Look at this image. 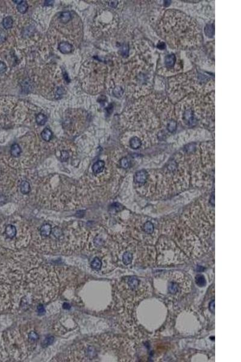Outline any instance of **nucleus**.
<instances>
[{
    "mask_svg": "<svg viewBox=\"0 0 241 362\" xmlns=\"http://www.w3.org/2000/svg\"><path fill=\"white\" fill-rule=\"evenodd\" d=\"M53 2H54L53 1H46L45 4L46 6H49V5L51 6V5H52L53 4Z\"/></svg>",
    "mask_w": 241,
    "mask_h": 362,
    "instance_id": "nucleus-31",
    "label": "nucleus"
},
{
    "mask_svg": "<svg viewBox=\"0 0 241 362\" xmlns=\"http://www.w3.org/2000/svg\"><path fill=\"white\" fill-rule=\"evenodd\" d=\"M37 310H38V313H39V315H44V314H45V308H44V307L43 306V305H42V304H40V305H39L38 306V307H37Z\"/></svg>",
    "mask_w": 241,
    "mask_h": 362,
    "instance_id": "nucleus-26",
    "label": "nucleus"
},
{
    "mask_svg": "<svg viewBox=\"0 0 241 362\" xmlns=\"http://www.w3.org/2000/svg\"><path fill=\"white\" fill-rule=\"evenodd\" d=\"M157 30L170 47L177 50L195 48L201 41L197 23L190 16L176 10L165 12L158 23Z\"/></svg>",
    "mask_w": 241,
    "mask_h": 362,
    "instance_id": "nucleus-1",
    "label": "nucleus"
},
{
    "mask_svg": "<svg viewBox=\"0 0 241 362\" xmlns=\"http://www.w3.org/2000/svg\"><path fill=\"white\" fill-rule=\"evenodd\" d=\"M54 337H52V336H50V337H47V338H46V339H45V340L43 341V342L42 343V347H48V346L50 345L51 344H52V343H53V342H54Z\"/></svg>",
    "mask_w": 241,
    "mask_h": 362,
    "instance_id": "nucleus-21",
    "label": "nucleus"
},
{
    "mask_svg": "<svg viewBox=\"0 0 241 362\" xmlns=\"http://www.w3.org/2000/svg\"><path fill=\"white\" fill-rule=\"evenodd\" d=\"M176 62V57L174 54H171L167 55L165 58V65L168 68H173Z\"/></svg>",
    "mask_w": 241,
    "mask_h": 362,
    "instance_id": "nucleus-3",
    "label": "nucleus"
},
{
    "mask_svg": "<svg viewBox=\"0 0 241 362\" xmlns=\"http://www.w3.org/2000/svg\"><path fill=\"white\" fill-rule=\"evenodd\" d=\"M132 258H133V257H132V253H130L128 252H125L124 254L123 255V257H122L123 263L125 264H130V263H131V261H132Z\"/></svg>",
    "mask_w": 241,
    "mask_h": 362,
    "instance_id": "nucleus-17",
    "label": "nucleus"
},
{
    "mask_svg": "<svg viewBox=\"0 0 241 362\" xmlns=\"http://www.w3.org/2000/svg\"><path fill=\"white\" fill-rule=\"evenodd\" d=\"M39 339V336L37 334V333H36L34 331H31L30 333H29L28 334V340L32 342H35L36 341H37Z\"/></svg>",
    "mask_w": 241,
    "mask_h": 362,
    "instance_id": "nucleus-22",
    "label": "nucleus"
},
{
    "mask_svg": "<svg viewBox=\"0 0 241 362\" xmlns=\"http://www.w3.org/2000/svg\"><path fill=\"white\" fill-rule=\"evenodd\" d=\"M28 9V4L25 1H23L17 6V10L20 13H24L27 12Z\"/></svg>",
    "mask_w": 241,
    "mask_h": 362,
    "instance_id": "nucleus-19",
    "label": "nucleus"
},
{
    "mask_svg": "<svg viewBox=\"0 0 241 362\" xmlns=\"http://www.w3.org/2000/svg\"><path fill=\"white\" fill-rule=\"evenodd\" d=\"M105 166V163L103 161H98L92 166V171L95 174H98L101 173Z\"/></svg>",
    "mask_w": 241,
    "mask_h": 362,
    "instance_id": "nucleus-5",
    "label": "nucleus"
},
{
    "mask_svg": "<svg viewBox=\"0 0 241 362\" xmlns=\"http://www.w3.org/2000/svg\"><path fill=\"white\" fill-rule=\"evenodd\" d=\"M102 266L101 261L97 257H95L93 260L90 263V267L92 269H95L96 270H98L101 269Z\"/></svg>",
    "mask_w": 241,
    "mask_h": 362,
    "instance_id": "nucleus-13",
    "label": "nucleus"
},
{
    "mask_svg": "<svg viewBox=\"0 0 241 362\" xmlns=\"http://www.w3.org/2000/svg\"><path fill=\"white\" fill-rule=\"evenodd\" d=\"M13 21L11 16H7L4 18L3 20V26L5 29H10L13 26Z\"/></svg>",
    "mask_w": 241,
    "mask_h": 362,
    "instance_id": "nucleus-12",
    "label": "nucleus"
},
{
    "mask_svg": "<svg viewBox=\"0 0 241 362\" xmlns=\"http://www.w3.org/2000/svg\"><path fill=\"white\" fill-rule=\"evenodd\" d=\"M63 307L65 309H69L71 308V306L68 303H64V304L63 305Z\"/></svg>",
    "mask_w": 241,
    "mask_h": 362,
    "instance_id": "nucleus-30",
    "label": "nucleus"
},
{
    "mask_svg": "<svg viewBox=\"0 0 241 362\" xmlns=\"http://www.w3.org/2000/svg\"><path fill=\"white\" fill-rule=\"evenodd\" d=\"M52 231L51 226L49 224H45L41 228V234L44 237H48Z\"/></svg>",
    "mask_w": 241,
    "mask_h": 362,
    "instance_id": "nucleus-9",
    "label": "nucleus"
},
{
    "mask_svg": "<svg viewBox=\"0 0 241 362\" xmlns=\"http://www.w3.org/2000/svg\"><path fill=\"white\" fill-rule=\"evenodd\" d=\"M117 5H118V1H110V3H109V6L112 7H116L117 6Z\"/></svg>",
    "mask_w": 241,
    "mask_h": 362,
    "instance_id": "nucleus-28",
    "label": "nucleus"
},
{
    "mask_svg": "<svg viewBox=\"0 0 241 362\" xmlns=\"http://www.w3.org/2000/svg\"><path fill=\"white\" fill-rule=\"evenodd\" d=\"M142 145L141 141L140 139L136 136H134L130 140V146L133 149H138L141 147Z\"/></svg>",
    "mask_w": 241,
    "mask_h": 362,
    "instance_id": "nucleus-8",
    "label": "nucleus"
},
{
    "mask_svg": "<svg viewBox=\"0 0 241 362\" xmlns=\"http://www.w3.org/2000/svg\"><path fill=\"white\" fill-rule=\"evenodd\" d=\"M111 208V210H113L115 211H119L122 209V206L118 204V203H115L114 204H112L110 207Z\"/></svg>",
    "mask_w": 241,
    "mask_h": 362,
    "instance_id": "nucleus-24",
    "label": "nucleus"
},
{
    "mask_svg": "<svg viewBox=\"0 0 241 362\" xmlns=\"http://www.w3.org/2000/svg\"><path fill=\"white\" fill-rule=\"evenodd\" d=\"M41 136L42 139L45 141H50L52 137V133L48 128H45L42 132Z\"/></svg>",
    "mask_w": 241,
    "mask_h": 362,
    "instance_id": "nucleus-11",
    "label": "nucleus"
},
{
    "mask_svg": "<svg viewBox=\"0 0 241 362\" xmlns=\"http://www.w3.org/2000/svg\"><path fill=\"white\" fill-rule=\"evenodd\" d=\"M7 69V66L3 62H0V74L4 73Z\"/></svg>",
    "mask_w": 241,
    "mask_h": 362,
    "instance_id": "nucleus-27",
    "label": "nucleus"
},
{
    "mask_svg": "<svg viewBox=\"0 0 241 362\" xmlns=\"http://www.w3.org/2000/svg\"><path fill=\"white\" fill-rule=\"evenodd\" d=\"M143 229L146 233L151 234L154 231V225L151 222H147L145 223Z\"/></svg>",
    "mask_w": 241,
    "mask_h": 362,
    "instance_id": "nucleus-18",
    "label": "nucleus"
},
{
    "mask_svg": "<svg viewBox=\"0 0 241 362\" xmlns=\"http://www.w3.org/2000/svg\"><path fill=\"white\" fill-rule=\"evenodd\" d=\"M120 165L121 166L122 168L123 169H127L129 167V161L128 160V159L125 157L122 158L121 159V162H120Z\"/></svg>",
    "mask_w": 241,
    "mask_h": 362,
    "instance_id": "nucleus-23",
    "label": "nucleus"
},
{
    "mask_svg": "<svg viewBox=\"0 0 241 362\" xmlns=\"http://www.w3.org/2000/svg\"><path fill=\"white\" fill-rule=\"evenodd\" d=\"M148 178V174L144 170L137 172L135 174V180L136 183L144 184Z\"/></svg>",
    "mask_w": 241,
    "mask_h": 362,
    "instance_id": "nucleus-2",
    "label": "nucleus"
},
{
    "mask_svg": "<svg viewBox=\"0 0 241 362\" xmlns=\"http://www.w3.org/2000/svg\"><path fill=\"white\" fill-rule=\"evenodd\" d=\"M167 129L170 132L173 133L177 129V123L174 120L170 121L168 124Z\"/></svg>",
    "mask_w": 241,
    "mask_h": 362,
    "instance_id": "nucleus-20",
    "label": "nucleus"
},
{
    "mask_svg": "<svg viewBox=\"0 0 241 362\" xmlns=\"http://www.w3.org/2000/svg\"><path fill=\"white\" fill-rule=\"evenodd\" d=\"M22 150L20 146L17 144H13L10 149V154L14 158L19 157L21 154Z\"/></svg>",
    "mask_w": 241,
    "mask_h": 362,
    "instance_id": "nucleus-7",
    "label": "nucleus"
},
{
    "mask_svg": "<svg viewBox=\"0 0 241 362\" xmlns=\"http://www.w3.org/2000/svg\"><path fill=\"white\" fill-rule=\"evenodd\" d=\"M22 1H13V2H15V3L18 4H20V3H21Z\"/></svg>",
    "mask_w": 241,
    "mask_h": 362,
    "instance_id": "nucleus-32",
    "label": "nucleus"
},
{
    "mask_svg": "<svg viewBox=\"0 0 241 362\" xmlns=\"http://www.w3.org/2000/svg\"><path fill=\"white\" fill-rule=\"evenodd\" d=\"M71 19V15L68 12H63L60 16V20L63 23H66Z\"/></svg>",
    "mask_w": 241,
    "mask_h": 362,
    "instance_id": "nucleus-15",
    "label": "nucleus"
},
{
    "mask_svg": "<svg viewBox=\"0 0 241 362\" xmlns=\"http://www.w3.org/2000/svg\"><path fill=\"white\" fill-rule=\"evenodd\" d=\"M20 191L23 194H27L30 191V185L27 181H23L20 184Z\"/></svg>",
    "mask_w": 241,
    "mask_h": 362,
    "instance_id": "nucleus-10",
    "label": "nucleus"
},
{
    "mask_svg": "<svg viewBox=\"0 0 241 362\" xmlns=\"http://www.w3.org/2000/svg\"><path fill=\"white\" fill-rule=\"evenodd\" d=\"M195 281H196L197 284L200 287L205 286L206 284V279H205V277L202 275H197L195 278Z\"/></svg>",
    "mask_w": 241,
    "mask_h": 362,
    "instance_id": "nucleus-16",
    "label": "nucleus"
},
{
    "mask_svg": "<svg viewBox=\"0 0 241 362\" xmlns=\"http://www.w3.org/2000/svg\"><path fill=\"white\" fill-rule=\"evenodd\" d=\"M5 201H6V197L3 195H0V204L3 203Z\"/></svg>",
    "mask_w": 241,
    "mask_h": 362,
    "instance_id": "nucleus-29",
    "label": "nucleus"
},
{
    "mask_svg": "<svg viewBox=\"0 0 241 362\" xmlns=\"http://www.w3.org/2000/svg\"><path fill=\"white\" fill-rule=\"evenodd\" d=\"M36 123H38V124H39L40 126H43L46 123V122L47 121V117L44 114L39 113L37 115L36 118Z\"/></svg>",
    "mask_w": 241,
    "mask_h": 362,
    "instance_id": "nucleus-14",
    "label": "nucleus"
},
{
    "mask_svg": "<svg viewBox=\"0 0 241 362\" xmlns=\"http://www.w3.org/2000/svg\"><path fill=\"white\" fill-rule=\"evenodd\" d=\"M16 228L14 225H9L6 226L5 230V234L7 238L10 239H13L16 235Z\"/></svg>",
    "mask_w": 241,
    "mask_h": 362,
    "instance_id": "nucleus-4",
    "label": "nucleus"
},
{
    "mask_svg": "<svg viewBox=\"0 0 241 362\" xmlns=\"http://www.w3.org/2000/svg\"><path fill=\"white\" fill-rule=\"evenodd\" d=\"M59 50L63 54H67L71 51L72 46L68 42H62L59 45Z\"/></svg>",
    "mask_w": 241,
    "mask_h": 362,
    "instance_id": "nucleus-6",
    "label": "nucleus"
},
{
    "mask_svg": "<svg viewBox=\"0 0 241 362\" xmlns=\"http://www.w3.org/2000/svg\"><path fill=\"white\" fill-rule=\"evenodd\" d=\"M69 153L66 150H63L61 152V156H60V159L63 162H65L66 161H68V159H69Z\"/></svg>",
    "mask_w": 241,
    "mask_h": 362,
    "instance_id": "nucleus-25",
    "label": "nucleus"
}]
</instances>
